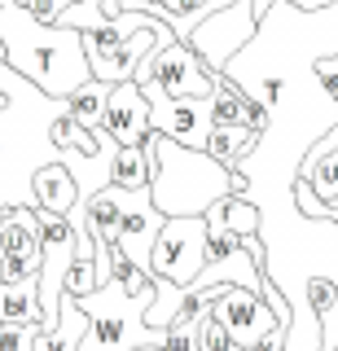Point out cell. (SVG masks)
<instances>
[{"label": "cell", "instance_id": "30bf717a", "mask_svg": "<svg viewBox=\"0 0 338 351\" xmlns=\"http://www.w3.org/2000/svg\"><path fill=\"white\" fill-rule=\"evenodd\" d=\"M40 277L36 211H0V281Z\"/></svg>", "mask_w": 338, "mask_h": 351}, {"label": "cell", "instance_id": "7a4b0ae2", "mask_svg": "<svg viewBox=\"0 0 338 351\" xmlns=\"http://www.w3.org/2000/svg\"><path fill=\"white\" fill-rule=\"evenodd\" d=\"M0 49H5V66H14L31 88H40L53 101H67L93 80L80 31L58 22L49 27L18 0L0 5Z\"/></svg>", "mask_w": 338, "mask_h": 351}, {"label": "cell", "instance_id": "3957f363", "mask_svg": "<svg viewBox=\"0 0 338 351\" xmlns=\"http://www.w3.org/2000/svg\"><path fill=\"white\" fill-rule=\"evenodd\" d=\"M145 154H149V184L145 189H149V202H154V211L162 219L202 215L206 206L228 197V167H220L206 149H184L149 128Z\"/></svg>", "mask_w": 338, "mask_h": 351}, {"label": "cell", "instance_id": "ffe728a7", "mask_svg": "<svg viewBox=\"0 0 338 351\" xmlns=\"http://www.w3.org/2000/svg\"><path fill=\"white\" fill-rule=\"evenodd\" d=\"M220 219H224V228L233 237H259V206L255 202H246V197H224L220 202Z\"/></svg>", "mask_w": 338, "mask_h": 351}, {"label": "cell", "instance_id": "9a60e30c", "mask_svg": "<svg viewBox=\"0 0 338 351\" xmlns=\"http://www.w3.org/2000/svg\"><path fill=\"white\" fill-rule=\"evenodd\" d=\"M84 329H88V316L80 312V303H75V299H67V294H62V307H58V325H53V334H36L31 351H80Z\"/></svg>", "mask_w": 338, "mask_h": 351}, {"label": "cell", "instance_id": "ba28073f", "mask_svg": "<svg viewBox=\"0 0 338 351\" xmlns=\"http://www.w3.org/2000/svg\"><path fill=\"white\" fill-rule=\"evenodd\" d=\"M202 294L211 299V321L242 351H259V343H264L277 325H290V316L277 321V316L268 312V303L259 299L255 290H242V285H211V290H202Z\"/></svg>", "mask_w": 338, "mask_h": 351}, {"label": "cell", "instance_id": "d4e9b609", "mask_svg": "<svg viewBox=\"0 0 338 351\" xmlns=\"http://www.w3.org/2000/svg\"><path fill=\"white\" fill-rule=\"evenodd\" d=\"M0 106H5V97H0Z\"/></svg>", "mask_w": 338, "mask_h": 351}, {"label": "cell", "instance_id": "52a82bcc", "mask_svg": "<svg viewBox=\"0 0 338 351\" xmlns=\"http://www.w3.org/2000/svg\"><path fill=\"white\" fill-rule=\"evenodd\" d=\"M202 268H206V219L202 215L162 219L158 241L149 250V281L158 277V281L189 290Z\"/></svg>", "mask_w": 338, "mask_h": 351}, {"label": "cell", "instance_id": "5b68a950", "mask_svg": "<svg viewBox=\"0 0 338 351\" xmlns=\"http://www.w3.org/2000/svg\"><path fill=\"white\" fill-rule=\"evenodd\" d=\"M88 316V329L80 338V351H145L158 343L154 329H145V312L154 303V285L141 294H128L123 281H101L88 299H75Z\"/></svg>", "mask_w": 338, "mask_h": 351}, {"label": "cell", "instance_id": "603a6c76", "mask_svg": "<svg viewBox=\"0 0 338 351\" xmlns=\"http://www.w3.org/2000/svg\"><path fill=\"white\" fill-rule=\"evenodd\" d=\"M88 5H97V9H101V18H106V22L123 14V0H88Z\"/></svg>", "mask_w": 338, "mask_h": 351}, {"label": "cell", "instance_id": "7c38bea8", "mask_svg": "<svg viewBox=\"0 0 338 351\" xmlns=\"http://www.w3.org/2000/svg\"><path fill=\"white\" fill-rule=\"evenodd\" d=\"M149 128L184 149H202L215 128L211 97H198V101H149Z\"/></svg>", "mask_w": 338, "mask_h": 351}, {"label": "cell", "instance_id": "cb8c5ba5", "mask_svg": "<svg viewBox=\"0 0 338 351\" xmlns=\"http://www.w3.org/2000/svg\"><path fill=\"white\" fill-rule=\"evenodd\" d=\"M0 66H5V49H0Z\"/></svg>", "mask_w": 338, "mask_h": 351}, {"label": "cell", "instance_id": "d6986e66", "mask_svg": "<svg viewBox=\"0 0 338 351\" xmlns=\"http://www.w3.org/2000/svg\"><path fill=\"white\" fill-rule=\"evenodd\" d=\"M106 93H110L106 84L88 80V84L80 88V93H71V97H67V119H71L75 128H88V132H93L97 123H101V106H106Z\"/></svg>", "mask_w": 338, "mask_h": 351}, {"label": "cell", "instance_id": "277c9868", "mask_svg": "<svg viewBox=\"0 0 338 351\" xmlns=\"http://www.w3.org/2000/svg\"><path fill=\"white\" fill-rule=\"evenodd\" d=\"M80 40H84V58H88V75L106 88L128 84L141 62L158 58L162 49L176 44L167 22H158L145 9H123L101 31H80Z\"/></svg>", "mask_w": 338, "mask_h": 351}, {"label": "cell", "instance_id": "44dd1931", "mask_svg": "<svg viewBox=\"0 0 338 351\" xmlns=\"http://www.w3.org/2000/svg\"><path fill=\"white\" fill-rule=\"evenodd\" d=\"M198 351H242V347H237L220 325L211 321V307H206V312L198 316Z\"/></svg>", "mask_w": 338, "mask_h": 351}, {"label": "cell", "instance_id": "ac0fdd59", "mask_svg": "<svg viewBox=\"0 0 338 351\" xmlns=\"http://www.w3.org/2000/svg\"><path fill=\"white\" fill-rule=\"evenodd\" d=\"M154 285V303H149V312H145V329H154V334H162L167 325H176V316L189 307V294L180 290V285H171V281H149Z\"/></svg>", "mask_w": 338, "mask_h": 351}, {"label": "cell", "instance_id": "4fadbf2b", "mask_svg": "<svg viewBox=\"0 0 338 351\" xmlns=\"http://www.w3.org/2000/svg\"><path fill=\"white\" fill-rule=\"evenodd\" d=\"M31 193H36V211H53V215H67L80 202V189H75L71 171L62 162H49L31 176Z\"/></svg>", "mask_w": 338, "mask_h": 351}, {"label": "cell", "instance_id": "8fae6325", "mask_svg": "<svg viewBox=\"0 0 338 351\" xmlns=\"http://www.w3.org/2000/svg\"><path fill=\"white\" fill-rule=\"evenodd\" d=\"M97 128H101L114 145H145V136H149V101H145V93H141L132 80L114 84L110 93H106L101 123Z\"/></svg>", "mask_w": 338, "mask_h": 351}, {"label": "cell", "instance_id": "2e32d148", "mask_svg": "<svg viewBox=\"0 0 338 351\" xmlns=\"http://www.w3.org/2000/svg\"><path fill=\"white\" fill-rule=\"evenodd\" d=\"M259 141V132H250V128H242V123H224V128H211V136H206V154H211L220 167H228L233 171L237 162L250 154V145Z\"/></svg>", "mask_w": 338, "mask_h": 351}, {"label": "cell", "instance_id": "5bb4252c", "mask_svg": "<svg viewBox=\"0 0 338 351\" xmlns=\"http://www.w3.org/2000/svg\"><path fill=\"white\" fill-rule=\"evenodd\" d=\"M18 325H40L36 277L0 281V329H18Z\"/></svg>", "mask_w": 338, "mask_h": 351}, {"label": "cell", "instance_id": "6da1fadb", "mask_svg": "<svg viewBox=\"0 0 338 351\" xmlns=\"http://www.w3.org/2000/svg\"><path fill=\"white\" fill-rule=\"evenodd\" d=\"M0 211H36L31 176L58 162V145L49 141L53 119L67 101H53L31 88L14 66H0Z\"/></svg>", "mask_w": 338, "mask_h": 351}, {"label": "cell", "instance_id": "7402d4cb", "mask_svg": "<svg viewBox=\"0 0 338 351\" xmlns=\"http://www.w3.org/2000/svg\"><path fill=\"white\" fill-rule=\"evenodd\" d=\"M290 9H299V14H321V9H330L338 5V0H286Z\"/></svg>", "mask_w": 338, "mask_h": 351}, {"label": "cell", "instance_id": "8992f818", "mask_svg": "<svg viewBox=\"0 0 338 351\" xmlns=\"http://www.w3.org/2000/svg\"><path fill=\"white\" fill-rule=\"evenodd\" d=\"M132 84L145 93V101H198V97L215 93V75L206 71V62L180 40L171 44V49H162L158 58L141 62Z\"/></svg>", "mask_w": 338, "mask_h": 351}, {"label": "cell", "instance_id": "e0dca14e", "mask_svg": "<svg viewBox=\"0 0 338 351\" xmlns=\"http://www.w3.org/2000/svg\"><path fill=\"white\" fill-rule=\"evenodd\" d=\"M110 184L114 189H145L149 184V154H145V145H119L114 149Z\"/></svg>", "mask_w": 338, "mask_h": 351}, {"label": "cell", "instance_id": "9c48e42d", "mask_svg": "<svg viewBox=\"0 0 338 351\" xmlns=\"http://www.w3.org/2000/svg\"><path fill=\"white\" fill-rule=\"evenodd\" d=\"M106 197L119 211V246L114 250L132 263L141 277H149V250H154L158 228H162V215L149 202V189H114V184H106Z\"/></svg>", "mask_w": 338, "mask_h": 351}]
</instances>
